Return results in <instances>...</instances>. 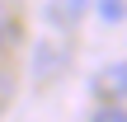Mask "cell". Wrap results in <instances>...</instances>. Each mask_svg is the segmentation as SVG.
I'll return each instance as SVG.
<instances>
[{"instance_id":"cell-6","label":"cell","mask_w":127,"mask_h":122,"mask_svg":"<svg viewBox=\"0 0 127 122\" xmlns=\"http://www.w3.org/2000/svg\"><path fill=\"white\" fill-rule=\"evenodd\" d=\"M94 122H127V108H123V103H99Z\"/></svg>"},{"instance_id":"cell-2","label":"cell","mask_w":127,"mask_h":122,"mask_svg":"<svg viewBox=\"0 0 127 122\" xmlns=\"http://www.w3.org/2000/svg\"><path fill=\"white\" fill-rule=\"evenodd\" d=\"M85 9H90V0H47V24L52 28H75L85 19Z\"/></svg>"},{"instance_id":"cell-5","label":"cell","mask_w":127,"mask_h":122,"mask_svg":"<svg viewBox=\"0 0 127 122\" xmlns=\"http://www.w3.org/2000/svg\"><path fill=\"white\" fill-rule=\"evenodd\" d=\"M94 14H99L104 24H123V19H127V0H99Z\"/></svg>"},{"instance_id":"cell-7","label":"cell","mask_w":127,"mask_h":122,"mask_svg":"<svg viewBox=\"0 0 127 122\" xmlns=\"http://www.w3.org/2000/svg\"><path fill=\"white\" fill-rule=\"evenodd\" d=\"M9 94H14V80H9V71L0 66V108H5V99H9Z\"/></svg>"},{"instance_id":"cell-3","label":"cell","mask_w":127,"mask_h":122,"mask_svg":"<svg viewBox=\"0 0 127 122\" xmlns=\"http://www.w3.org/2000/svg\"><path fill=\"white\" fill-rule=\"evenodd\" d=\"M61 56H66L61 47H52V42H38V47H33V75H38V80H47V75L61 66Z\"/></svg>"},{"instance_id":"cell-4","label":"cell","mask_w":127,"mask_h":122,"mask_svg":"<svg viewBox=\"0 0 127 122\" xmlns=\"http://www.w3.org/2000/svg\"><path fill=\"white\" fill-rule=\"evenodd\" d=\"M14 42H19V19L0 5V52H5V47H14Z\"/></svg>"},{"instance_id":"cell-1","label":"cell","mask_w":127,"mask_h":122,"mask_svg":"<svg viewBox=\"0 0 127 122\" xmlns=\"http://www.w3.org/2000/svg\"><path fill=\"white\" fill-rule=\"evenodd\" d=\"M94 94L99 99H123L127 94V61H113L94 75Z\"/></svg>"}]
</instances>
